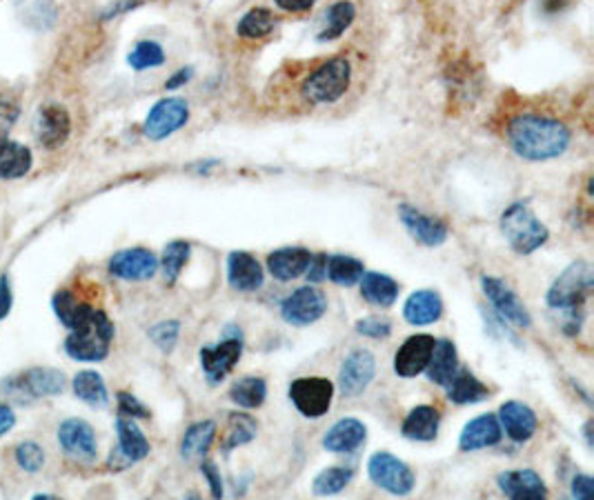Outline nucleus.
Returning <instances> with one entry per match:
<instances>
[{"label": "nucleus", "mask_w": 594, "mask_h": 500, "mask_svg": "<svg viewBox=\"0 0 594 500\" xmlns=\"http://www.w3.org/2000/svg\"><path fill=\"white\" fill-rule=\"evenodd\" d=\"M508 138L514 152L523 160H550L566 152L570 145L568 127L546 116H517L508 127Z\"/></svg>", "instance_id": "obj_1"}, {"label": "nucleus", "mask_w": 594, "mask_h": 500, "mask_svg": "<svg viewBox=\"0 0 594 500\" xmlns=\"http://www.w3.org/2000/svg\"><path fill=\"white\" fill-rule=\"evenodd\" d=\"M114 338V325L107 314L94 309L83 323L69 329V336L65 340V352L85 363H96L110 354Z\"/></svg>", "instance_id": "obj_2"}, {"label": "nucleus", "mask_w": 594, "mask_h": 500, "mask_svg": "<svg viewBox=\"0 0 594 500\" xmlns=\"http://www.w3.org/2000/svg\"><path fill=\"white\" fill-rule=\"evenodd\" d=\"M501 232L517 254H532L548 243L550 232L523 203L510 205L501 216Z\"/></svg>", "instance_id": "obj_3"}, {"label": "nucleus", "mask_w": 594, "mask_h": 500, "mask_svg": "<svg viewBox=\"0 0 594 500\" xmlns=\"http://www.w3.org/2000/svg\"><path fill=\"white\" fill-rule=\"evenodd\" d=\"M592 285H594L592 267L588 263H583V260H577V263H572L566 272H563L550 285L546 294V303L552 309L577 314V309L586 305L588 294L592 292Z\"/></svg>", "instance_id": "obj_4"}, {"label": "nucleus", "mask_w": 594, "mask_h": 500, "mask_svg": "<svg viewBox=\"0 0 594 500\" xmlns=\"http://www.w3.org/2000/svg\"><path fill=\"white\" fill-rule=\"evenodd\" d=\"M352 80V67L345 58H332L305 78L303 96L310 103H336L348 92Z\"/></svg>", "instance_id": "obj_5"}, {"label": "nucleus", "mask_w": 594, "mask_h": 500, "mask_svg": "<svg viewBox=\"0 0 594 500\" xmlns=\"http://www.w3.org/2000/svg\"><path fill=\"white\" fill-rule=\"evenodd\" d=\"M243 354V332L239 327H225L219 345L201 349V367L210 385H221Z\"/></svg>", "instance_id": "obj_6"}, {"label": "nucleus", "mask_w": 594, "mask_h": 500, "mask_svg": "<svg viewBox=\"0 0 594 500\" xmlns=\"http://www.w3.org/2000/svg\"><path fill=\"white\" fill-rule=\"evenodd\" d=\"M368 476L376 487H381L383 492L392 496L412 494L414 483H417V476H414L412 469L390 452H376L368 460Z\"/></svg>", "instance_id": "obj_7"}, {"label": "nucleus", "mask_w": 594, "mask_h": 500, "mask_svg": "<svg viewBox=\"0 0 594 500\" xmlns=\"http://www.w3.org/2000/svg\"><path fill=\"white\" fill-rule=\"evenodd\" d=\"M290 400L305 418H321L330 412L334 400V383L321 376L296 378L290 385Z\"/></svg>", "instance_id": "obj_8"}, {"label": "nucleus", "mask_w": 594, "mask_h": 500, "mask_svg": "<svg viewBox=\"0 0 594 500\" xmlns=\"http://www.w3.org/2000/svg\"><path fill=\"white\" fill-rule=\"evenodd\" d=\"M481 289H483L485 298L490 300V305L494 307V312L501 316L503 323L514 325V327H523V329H528L532 325V316L526 309V305L521 303V298L506 283V280L494 278V276H483Z\"/></svg>", "instance_id": "obj_9"}, {"label": "nucleus", "mask_w": 594, "mask_h": 500, "mask_svg": "<svg viewBox=\"0 0 594 500\" xmlns=\"http://www.w3.org/2000/svg\"><path fill=\"white\" fill-rule=\"evenodd\" d=\"M328 312V296L319 287H301L281 303V316L294 327H308Z\"/></svg>", "instance_id": "obj_10"}, {"label": "nucleus", "mask_w": 594, "mask_h": 500, "mask_svg": "<svg viewBox=\"0 0 594 500\" xmlns=\"http://www.w3.org/2000/svg\"><path fill=\"white\" fill-rule=\"evenodd\" d=\"M190 118V105L183 98H163L147 114L143 132L150 140H163L185 127Z\"/></svg>", "instance_id": "obj_11"}, {"label": "nucleus", "mask_w": 594, "mask_h": 500, "mask_svg": "<svg viewBox=\"0 0 594 500\" xmlns=\"http://www.w3.org/2000/svg\"><path fill=\"white\" fill-rule=\"evenodd\" d=\"M65 376L58 372V369H47V367H38V369H29L23 376L7 380L5 387L9 389V396H29V398H43V396H54L61 394L65 389Z\"/></svg>", "instance_id": "obj_12"}, {"label": "nucleus", "mask_w": 594, "mask_h": 500, "mask_svg": "<svg viewBox=\"0 0 594 500\" xmlns=\"http://www.w3.org/2000/svg\"><path fill=\"white\" fill-rule=\"evenodd\" d=\"M376 372V360L368 349H354V352L343 360L339 372V387L341 394L354 398L361 396L370 387Z\"/></svg>", "instance_id": "obj_13"}, {"label": "nucleus", "mask_w": 594, "mask_h": 500, "mask_svg": "<svg viewBox=\"0 0 594 500\" xmlns=\"http://www.w3.org/2000/svg\"><path fill=\"white\" fill-rule=\"evenodd\" d=\"M434 343H437V338L430 334H414L405 340L394 356L396 376L417 378L419 374H423L434 352Z\"/></svg>", "instance_id": "obj_14"}, {"label": "nucleus", "mask_w": 594, "mask_h": 500, "mask_svg": "<svg viewBox=\"0 0 594 500\" xmlns=\"http://www.w3.org/2000/svg\"><path fill=\"white\" fill-rule=\"evenodd\" d=\"M58 443L69 458L83 460V463L96 458V434L92 425L81 418H67L58 427Z\"/></svg>", "instance_id": "obj_15"}, {"label": "nucleus", "mask_w": 594, "mask_h": 500, "mask_svg": "<svg viewBox=\"0 0 594 500\" xmlns=\"http://www.w3.org/2000/svg\"><path fill=\"white\" fill-rule=\"evenodd\" d=\"M110 272L123 280H150L158 272V258L150 249H123L112 256Z\"/></svg>", "instance_id": "obj_16"}, {"label": "nucleus", "mask_w": 594, "mask_h": 500, "mask_svg": "<svg viewBox=\"0 0 594 500\" xmlns=\"http://www.w3.org/2000/svg\"><path fill=\"white\" fill-rule=\"evenodd\" d=\"M399 216L405 229L410 232V236L414 240H419V243L425 247H439L448 240V227H445L439 218L423 214L410 205H401Z\"/></svg>", "instance_id": "obj_17"}, {"label": "nucleus", "mask_w": 594, "mask_h": 500, "mask_svg": "<svg viewBox=\"0 0 594 500\" xmlns=\"http://www.w3.org/2000/svg\"><path fill=\"white\" fill-rule=\"evenodd\" d=\"M503 438V429L499 418L494 414H481L472 418L468 425L463 427L459 436L461 452H479V449H488L499 445Z\"/></svg>", "instance_id": "obj_18"}, {"label": "nucleus", "mask_w": 594, "mask_h": 500, "mask_svg": "<svg viewBox=\"0 0 594 500\" xmlns=\"http://www.w3.org/2000/svg\"><path fill=\"white\" fill-rule=\"evenodd\" d=\"M499 423L514 443H528L539 427L537 414L519 400H508L499 407Z\"/></svg>", "instance_id": "obj_19"}, {"label": "nucleus", "mask_w": 594, "mask_h": 500, "mask_svg": "<svg viewBox=\"0 0 594 500\" xmlns=\"http://www.w3.org/2000/svg\"><path fill=\"white\" fill-rule=\"evenodd\" d=\"M368 438V427L359 418H341L325 432L323 447L332 454H352Z\"/></svg>", "instance_id": "obj_20"}, {"label": "nucleus", "mask_w": 594, "mask_h": 500, "mask_svg": "<svg viewBox=\"0 0 594 500\" xmlns=\"http://www.w3.org/2000/svg\"><path fill=\"white\" fill-rule=\"evenodd\" d=\"M499 489L512 500H541L548 496L546 483L532 469H512L499 474Z\"/></svg>", "instance_id": "obj_21"}, {"label": "nucleus", "mask_w": 594, "mask_h": 500, "mask_svg": "<svg viewBox=\"0 0 594 500\" xmlns=\"http://www.w3.org/2000/svg\"><path fill=\"white\" fill-rule=\"evenodd\" d=\"M265 272L259 260L247 252H232L227 258V283L236 292H256L263 287Z\"/></svg>", "instance_id": "obj_22"}, {"label": "nucleus", "mask_w": 594, "mask_h": 500, "mask_svg": "<svg viewBox=\"0 0 594 500\" xmlns=\"http://www.w3.org/2000/svg\"><path fill=\"white\" fill-rule=\"evenodd\" d=\"M69 132H72V120L61 105H47L41 109L36 123L38 143L47 149H56L69 138Z\"/></svg>", "instance_id": "obj_23"}, {"label": "nucleus", "mask_w": 594, "mask_h": 500, "mask_svg": "<svg viewBox=\"0 0 594 500\" xmlns=\"http://www.w3.org/2000/svg\"><path fill=\"white\" fill-rule=\"evenodd\" d=\"M441 414L434 405H417L405 416L401 434L414 443H432L439 436Z\"/></svg>", "instance_id": "obj_24"}, {"label": "nucleus", "mask_w": 594, "mask_h": 500, "mask_svg": "<svg viewBox=\"0 0 594 500\" xmlns=\"http://www.w3.org/2000/svg\"><path fill=\"white\" fill-rule=\"evenodd\" d=\"M310 249L305 247H283L267 256V269L276 280H296L305 274L310 265Z\"/></svg>", "instance_id": "obj_25"}, {"label": "nucleus", "mask_w": 594, "mask_h": 500, "mask_svg": "<svg viewBox=\"0 0 594 500\" xmlns=\"http://www.w3.org/2000/svg\"><path fill=\"white\" fill-rule=\"evenodd\" d=\"M443 314V300L434 289H419L403 305V318L410 325H432Z\"/></svg>", "instance_id": "obj_26"}, {"label": "nucleus", "mask_w": 594, "mask_h": 500, "mask_svg": "<svg viewBox=\"0 0 594 500\" xmlns=\"http://www.w3.org/2000/svg\"><path fill=\"white\" fill-rule=\"evenodd\" d=\"M116 434H118V454L125 460V465L138 463L150 454V440L141 432L130 416L116 420Z\"/></svg>", "instance_id": "obj_27"}, {"label": "nucleus", "mask_w": 594, "mask_h": 500, "mask_svg": "<svg viewBox=\"0 0 594 500\" xmlns=\"http://www.w3.org/2000/svg\"><path fill=\"white\" fill-rule=\"evenodd\" d=\"M457 369H459L457 345H454L448 338H437V343H434V352L430 356V363H428V367H425L428 378L432 380V383L445 387L450 383V378L454 376Z\"/></svg>", "instance_id": "obj_28"}, {"label": "nucleus", "mask_w": 594, "mask_h": 500, "mask_svg": "<svg viewBox=\"0 0 594 500\" xmlns=\"http://www.w3.org/2000/svg\"><path fill=\"white\" fill-rule=\"evenodd\" d=\"M445 389H448V398L457 405H474V403H481L485 398H490L488 385H483L481 380L470 372V369H461V367L454 372Z\"/></svg>", "instance_id": "obj_29"}, {"label": "nucleus", "mask_w": 594, "mask_h": 500, "mask_svg": "<svg viewBox=\"0 0 594 500\" xmlns=\"http://www.w3.org/2000/svg\"><path fill=\"white\" fill-rule=\"evenodd\" d=\"M216 436V423L214 420H201L187 429L181 440V456L187 463H201V460L210 452Z\"/></svg>", "instance_id": "obj_30"}, {"label": "nucleus", "mask_w": 594, "mask_h": 500, "mask_svg": "<svg viewBox=\"0 0 594 500\" xmlns=\"http://www.w3.org/2000/svg\"><path fill=\"white\" fill-rule=\"evenodd\" d=\"M359 283H361V296L374 307H392L401 292V287L394 278L379 272L363 274Z\"/></svg>", "instance_id": "obj_31"}, {"label": "nucleus", "mask_w": 594, "mask_h": 500, "mask_svg": "<svg viewBox=\"0 0 594 500\" xmlns=\"http://www.w3.org/2000/svg\"><path fill=\"white\" fill-rule=\"evenodd\" d=\"M32 169V152L21 143L0 138V180L23 178Z\"/></svg>", "instance_id": "obj_32"}, {"label": "nucleus", "mask_w": 594, "mask_h": 500, "mask_svg": "<svg viewBox=\"0 0 594 500\" xmlns=\"http://www.w3.org/2000/svg\"><path fill=\"white\" fill-rule=\"evenodd\" d=\"M256 432H259V423L243 412H234L227 416V434L223 438V454H230L234 449H239L247 443H252L256 438Z\"/></svg>", "instance_id": "obj_33"}, {"label": "nucleus", "mask_w": 594, "mask_h": 500, "mask_svg": "<svg viewBox=\"0 0 594 500\" xmlns=\"http://www.w3.org/2000/svg\"><path fill=\"white\" fill-rule=\"evenodd\" d=\"M72 387H74V394L87 403L89 407H96V409H103L110 403V394H107V387H105V380L101 378V374L96 372H78L72 380Z\"/></svg>", "instance_id": "obj_34"}, {"label": "nucleus", "mask_w": 594, "mask_h": 500, "mask_svg": "<svg viewBox=\"0 0 594 500\" xmlns=\"http://www.w3.org/2000/svg\"><path fill=\"white\" fill-rule=\"evenodd\" d=\"M230 398L243 409H256L265 403L267 383L261 376H247L230 387Z\"/></svg>", "instance_id": "obj_35"}, {"label": "nucleus", "mask_w": 594, "mask_h": 500, "mask_svg": "<svg viewBox=\"0 0 594 500\" xmlns=\"http://www.w3.org/2000/svg\"><path fill=\"white\" fill-rule=\"evenodd\" d=\"M363 274H365V265L361 260H356L352 256H343V254L328 256V278L334 285L352 287L359 283Z\"/></svg>", "instance_id": "obj_36"}, {"label": "nucleus", "mask_w": 594, "mask_h": 500, "mask_svg": "<svg viewBox=\"0 0 594 500\" xmlns=\"http://www.w3.org/2000/svg\"><path fill=\"white\" fill-rule=\"evenodd\" d=\"M356 16V9L348 0H341V3L332 5L328 12H325V27L319 32V40H334L339 38L345 29L352 25Z\"/></svg>", "instance_id": "obj_37"}, {"label": "nucleus", "mask_w": 594, "mask_h": 500, "mask_svg": "<svg viewBox=\"0 0 594 500\" xmlns=\"http://www.w3.org/2000/svg\"><path fill=\"white\" fill-rule=\"evenodd\" d=\"M192 254V247L190 243H185V240H172L170 245L163 249V258H161V267L163 269V276L170 285L176 283V278L181 276L183 267L187 265V260H190Z\"/></svg>", "instance_id": "obj_38"}, {"label": "nucleus", "mask_w": 594, "mask_h": 500, "mask_svg": "<svg viewBox=\"0 0 594 500\" xmlns=\"http://www.w3.org/2000/svg\"><path fill=\"white\" fill-rule=\"evenodd\" d=\"M54 312L56 316L63 320L65 327H76L78 323H83V320L94 312L92 307L81 303V300H76V296L72 292H58L54 296Z\"/></svg>", "instance_id": "obj_39"}, {"label": "nucleus", "mask_w": 594, "mask_h": 500, "mask_svg": "<svg viewBox=\"0 0 594 500\" xmlns=\"http://www.w3.org/2000/svg\"><path fill=\"white\" fill-rule=\"evenodd\" d=\"M352 478H354L352 467H328L314 478L312 492L316 496H334L343 492V489L350 485Z\"/></svg>", "instance_id": "obj_40"}, {"label": "nucleus", "mask_w": 594, "mask_h": 500, "mask_svg": "<svg viewBox=\"0 0 594 500\" xmlns=\"http://www.w3.org/2000/svg\"><path fill=\"white\" fill-rule=\"evenodd\" d=\"M272 29H274V16L270 9L265 7L250 9V12L241 18V23L236 25V32H239V36L243 38H263L270 34Z\"/></svg>", "instance_id": "obj_41"}, {"label": "nucleus", "mask_w": 594, "mask_h": 500, "mask_svg": "<svg viewBox=\"0 0 594 500\" xmlns=\"http://www.w3.org/2000/svg\"><path fill=\"white\" fill-rule=\"evenodd\" d=\"M127 63H130L136 72H143V69H152L165 63V52L163 47L154 43V40H143V43H138L132 54L127 56Z\"/></svg>", "instance_id": "obj_42"}, {"label": "nucleus", "mask_w": 594, "mask_h": 500, "mask_svg": "<svg viewBox=\"0 0 594 500\" xmlns=\"http://www.w3.org/2000/svg\"><path fill=\"white\" fill-rule=\"evenodd\" d=\"M178 334H181V323L178 320H165L150 329L152 343L161 349L163 354H170L178 343Z\"/></svg>", "instance_id": "obj_43"}, {"label": "nucleus", "mask_w": 594, "mask_h": 500, "mask_svg": "<svg viewBox=\"0 0 594 500\" xmlns=\"http://www.w3.org/2000/svg\"><path fill=\"white\" fill-rule=\"evenodd\" d=\"M16 460H18V465H21L25 469V472L34 474V472H38V469L43 467V463H45V452H43L41 445L32 443V440H27V443L18 445V449H16Z\"/></svg>", "instance_id": "obj_44"}, {"label": "nucleus", "mask_w": 594, "mask_h": 500, "mask_svg": "<svg viewBox=\"0 0 594 500\" xmlns=\"http://www.w3.org/2000/svg\"><path fill=\"white\" fill-rule=\"evenodd\" d=\"M356 332L365 338H372V340H385L390 338L392 334V323L388 318H381V316H368V318H361L356 320L354 325Z\"/></svg>", "instance_id": "obj_45"}, {"label": "nucleus", "mask_w": 594, "mask_h": 500, "mask_svg": "<svg viewBox=\"0 0 594 500\" xmlns=\"http://www.w3.org/2000/svg\"><path fill=\"white\" fill-rule=\"evenodd\" d=\"M18 116H21V105H18V100L12 94L0 92V138L14 127Z\"/></svg>", "instance_id": "obj_46"}, {"label": "nucleus", "mask_w": 594, "mask_h": 500, "mask_svg": "<svg viewBox=\"0 0 594 500\" xmlns=\"http://www.w3.org/2000/svg\"><path fill=\"white\" fill-rule=\"evenodd\" d=\"M118 407H121V412L125 416H130V418H147V416H150L147 407L136 396H132L130 392L118 394Z\"/></svg>", "instance_id": "obj_47"}, {"label": "nucleus", "mask_w": 594, "mask_h": 500, "mask_svg": "<svg viewBox=\"0 0 594 500\" xmlns=\"http://www.w3.org/2000/svg\"><path fill=\"white\" fill-rule=\"evenodd\" d=\"M201 472L207 478V485H210V492L214 498H223V478L219 467H216L212 460H201Z\"/></svg>", "instance_id": "obj_48"}, {"label": "nucleus", "mask_w": 594, "mask_h": 500, "mask_svg": "<svg viewBox=\"0 0 594 500\" xmlns=\"http://www.w3.org/2000/svg\"><path fill=\"white\" fill-rule=\"evenodd\" d=\"M305 276H308V280L312 285L321 283V280L328 278V256H325V254L312 256L308 269H305Z\"/></svg>", "instance_id": "obj_49"}, {"label": "nucleus", "mask_w": 594, "mask_h": 500, "mask_svg": "<svg viewBox=\"0 0 594 500\" xmlns=\"http://www.w3.org/2000/svg\"><path fill=\"white\" fill-rule=\"evenodd\" d=\"M570 494L579 500H590L592 498V478L588 474H579L572 478Z\"/></svg>", "instance_id": "obj_50"}, {"label": "nucleus", "mask_w": 594, "mask_h": 500, "mask_svg": "<svg viewBox=\"0 0 594 500\" xmlns=\"http://www.w3.org/2000/svg\"><path fill=\"white\" fill-rule=\"evenodd\" d=\"M314 3L316 0H276V5L285 9V12H308Z\"/></svg>", "instance_id": "obj_51"}, {"label": "nucleus", "mask_w": 594, "mask_h": 500, "mask_svg": "<svg viewBox=\"0 0 594 500\" xmlns=\"http://www.w3.org/2000/svg\"><path fill=\"white\" fill-rule=\"evenodd\" d=\"M9 305H12V289H9L7 276L0 278V318L9 312Z\"/></svg>", "instance_id": "obj_52"}, {"label": "nucleus", "mask_w": 594, "mask_h": 500, "mask_svg": "<svg viewBox=\"0 0 594 500\" xmlns=\"http://www.w3.org/2000/svg\"><path fill=\"white\" fill-rule=\"evenodd\" d=\"M14 423H16V416L12 409H9L7 405H0V436L7 434L9 429L14 427Z\"/></svg>", "instance_id": "obj_53"}, {"label": "nucleus", "mask_w": 594, "mask_h": 500, "mask_svg": "<svg viewBox=\"0 0 594 500\" xmlns=\"http://www.w3.org/2000/svg\"><path fill=\"white\" fill-rule=\"evenodd\" d=\"M192 78V69L187 67V69H181V72L178 74H174L170 80H167L165 83V89H176V87H181V85H185L187 80Z\"/></svg>", "instance_id": "obj_54"}]
</instances>
